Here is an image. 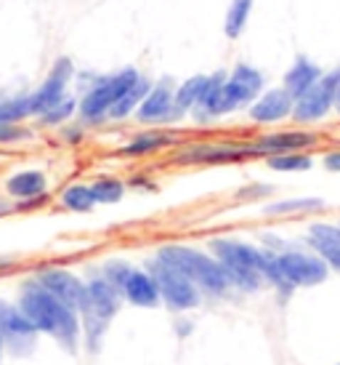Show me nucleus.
Returning a JSON list of instances; mask_svg holds the SVG:
<instances>
[{
  "mask_svg": "<svg viewBox=\"0 0 340 365\" xmlns=\"http://www.w3.org/2000/svg\"><path fill=\"white\" fill-rule=\"evenodd\" d=\"M19 309L27 314L38 334H48L51 339H56L59 346H64L67 352H78L83 339V325L80 314L75 312L72 307L59 302L53 294H48L35 277L24 280L19 294Z\"/></svg>",
  "mask_w": 340,
  "mask_h": 365,
  "instance_id": "obj_1",
  "label": "nucleus"
},
{
  "mask_svg": "<svg viewBox=\"0 0 340 365\" xmlns=\"http://www.w3.org/2000/svg\"><path fill=\"white\" fill-rule=\"evenodd\" d=\"M208 251L226 269L234 291H240V294H255V291H260L266 285L263 269L269 264V248L248 243L242 237H211Z\"/></svg>",
  "mask_w": 340,
  "mask_h": 365,
  "instance_id": "obj_2",
  "label": "nucleus"
},
{
  "mask_svg": "<svg viewBox=\"0 0 340 365\" xmlns=\"http://www.w3.org/2000/svg\"><path fill=\"white\" fill-rule=\"evenodd\" d=\"M154 256L168 262L170 267H176L181 274H186L202 291V296H208V299H223L234 291L226 269L221 267V262L211 251H202V248L184 243H165L154 251Z\"/></svg>",
  "mask_w": 340,
  "mask_h": 365,
  "instance_id": "obj_3",
  "label": "nucleus"
},
{
  "mask_svg": "<svg viewBox=\"0 0 340 365\" xmlns=\"http://www.w3.org/2000/svg\"><path fill=\"white\" fill-rule=\"evenodd\" d=\"M85 285H88V299H85V307L80 309V325L88 352L96 355L101 349L104 336L110 331L112 320L117 317V312L125 304V299L101 272L90 274Z\"/></svg>",
  "mask_w": 340,
  "mask_h": 365,
  "instance_id": "obj_4",
  "label": "nucleus"
},
{
  "mask_svg": "<svg viewBox=\"0 0 340 365\" xmlns=\"http://www.w3.org/2000/svg\"><path fill=\"white\" fill-rule=\"evenodd\" d=\"M141 78L136 67H122V70L112 72V75H99L96 83L85 88L78 104V115H80L83 125H101L110 120V110L120 102V96L128 91L133 83Z\"/></svg>",
  "mask_w": 340,
  "mask_h": 365,
  "instance_id": "obj_5",
  "label": "nucleus"
},
{
  "mask_svg": "<svg viewBox=\"0 0 340 365\" xmlns=\"http://www.w3.org/2000/svg\"><path fill=\"white\" fill-rule=\"evenodd\" d=\"M144 267H147V272L154 277V283L160 288L162 307H168L170 312L184 314V312L197 309V307L202 304V299H205L202 291L191 283L186 274H181L176 267H170L168 262H162L157 256L147 259Z\"/></svg>",
  "mask_w": 340,
  "mask_h": 365,
  "instance_id": "obj_6",
  "label": "nucleus"
},
{
  "mask_svg": "<svg viewBox=\"0 0 340 365\" xmlns=\"http://www.w3.org/2000/svg\"><path fill=\"white\" fill-rule=\"evenodd\" d=\"M274 259H277L282 280L290 285L292 291L314 288L330 277V267L306 245H285L282 251H274Z\"/></svg>",
  "mask_w": 340,
  "mask_h": 365,
  "instance_id": "obj_7",
  "label": "nucleus"
},
{
  "mask_svg": "<svg viewBox=\"0 0 340 365\" xmlns=\"http://www.w3.org/2000/svg\"><path fill=\"white\" fill-rule=\"evenodd\" d=\"M263 91H266L263 72L248 61H237L226 75L223 91H221V118H226L231 112L248 110Z\"/></svg>",
  "mask_w": 340,
  "mask_h": 365,
  "instance_id": "obj_8",
  "label": "nucleus"
},
{
  "mask_svg": "<svg viewBox=\"0 0 340 365\" xmlns=\"http://www.w3.org/2000/svg\"><path fill=\"white\" fill-rule=\"evenodd\" d=\"M253 160L250 142H191L170 155L176 165H231Z\"/></svg>",
  "mask_w": 340,
  "mask_h": 365,
  "instance_id": "obj_9",
  "label": "nucleus"
},
{
  "mask_svg": "<svg viewBox=\"0 0 340 365\" xmlns=\"http://www.w3.org/2000/svg\"><path fill=\"white\" fill-rule=\"evenodd\" d=\"M338 83H340V67L324 72L319 81L311 86L309 91L295 99V107H292V120L298 123V125H311V123L324 120V118L335 110Z\"/></svg>",
  "mask_w": 340,
  "mask_h": 365,
  "instance_id": "obj_10",
  "label": "nucleus"
},
{
  "mask_svg": "<svg viewBox=\"0 0 340 365\" xmlns=\"http://www.w3.org/2000/svg\"><path fill=\"white\" fill-rule=\"evenodd\" d=\"M176 86L179 83L173 78H160L152 83V91L147 93V99L141 102L136 110V120L144 125H173V123L184 120L181 112L176 110Z\"/></svg>",
  "mask_w": 340,
  "mask_h": 365,
  "instance_id": "obj_11",
  "label": "nucleus"
},
{
  "mask_svg": "<svg viewBox=\"0 0 340 365\" xmlns=\"http://www.w3.org/2000/svg\"><path fill=\"white\" fill-rule=\"evenodd\" d=\"M72 78H75V61L70 56H59L48 70V75H46V81L30 93L32 118H41L43 112H48L53 104H59L67 96Z\"/></svg>",
  "mask_w": 340,
  "mask_h": 365,
  "instance_id": "obj_12",
  "label": "nucleus"
},
{
  "mask_svg": "<svg viewBox=\"0 0 340 365\" xmlns=\"http://www.w3.org/2000/svg\"><path fill=\"white\" fill-rule=\"evenodd\" d=\"M319 144V133L306 131V128H287V131H271L260 133L250 139L253 158H271V155H287V153H309L311 147Z\"/></svg>",
  "mask_w": 340,
  "mask_h": 365,
  "instance_id": "obj_13",
  "label": "nucleus"
},
{
  "mask_svg": "<svg viewBox=\"0 0 340 365\" xmlns=\"http://www.w3.org/2000/svg\"><path fill=\"white\" fill-rule=\"evenodd\" d=\"M35 280L53 294L59 302H64L67 307H72L75 312L80 314V309L85 307V299H88V285L83 277H78L75 272L64 269V267H41L35 272Z\"/></svg>",
  "mask_w": 340,
  "mask_h": 365,
  "instance_id": "obj_14",
  "label": "nucleus"
},
{
  "mask_svg": "<svg viewBox=\"0 0 340 365\" xmlns=\"http://www.w3.org/2000/svg\"><path fill=\"white\" fill-rule=\"evenodd\" d=\"M0 334L14 355H30L38 341V328L27 320L19 304L14 307L6 302H0Z\"/></svg>",
  "mask_w": 340,
  "mask_h": 365,
  "instance_id": "obj_15",
  "label": "nucleus"
},
{
  "mask_svg": "<svg viewBox=\"0 0 340 365\" xmlns=\"http://www.w3.org/2000/svg\"><path fill=\"white\" fill-rule=\"evenodd\" d=\"M117 291L122 294L125 304H130V307H139V309H154V307H162L160 288H157V283H154V277L147 272V267H136V264H133Z\"/></svg>",
  "mask_w": 340,
  "mask_h": 365,
  "instance_id": "obj_16",
  "label": "nucleus"
},
{
  "mask_svg": "<svg viewBox=\"0 0 340 365\" xmlns=\"http://www.w3.org/2000/svg\"><path fill=\"white\" fill-rule=\"evenodd\" d=\"M292 107H295V99L282 86H277V88H266L248 107V118L258 125H274V123L292 118Z\"/></svg>",
  "mask_w": 340,
  "mask_h": 365,
  "instance_id": "obj_17",
  "label": "nucleus"
},
{
  "mask_svg": "<svg viewBox=\"0 0 340 365\" xmlns=\"http://www.w3.org/2000/svg\"><path fill=\"white\" fill-rule=\"evenodd\" d=\"M303 243L330 267V272L340 274V224L314 222L303 237Z\"/></svg>",
  "mask_w": 340,
  "mask_h": 365,
  "instance_id": "obj_18",
  "label": "nucleus"
},
{
  "mask_svg": "<svg viewBox=\"0 0 340 365\" xmlns=\"http://www.w3.org/2000/svg\"><path fill=\"white\" fill-rule=\"evenodd\" d=\"M179 144V136L173 131H165V128H152V131H141L136 133L130 142H125L117 150L120 158H128V160H139V158H152L157 153H165V150H173Z\"/></svg>",
  "mask_w": 340,
  "mask_h": 365,
  "instance_id": "obj_19",
  "label": "nucleus"
},
{
  "mask_svg": "<svg viewBox=\"0 0 340 365\" xmlns=\"http://www.w3.org/2000/svg\"><path fill=\"white\" fill-rule=\"evenodd\" d=\"M322 75L324 72H322V67L317 61H311L309 56H298L287 67V72L282 75V88L290 93L292 99H298V96H303L314 83L319 81Z\"/></svg>",
  "mask_w": 340,
  "mask_h": 365,
  "instance_id": "obj_20",
  "label": "nucleus"
},
{
  "mask_svg": "<svg viewBox=\"0 0 340 365\" xmlns=\"http://www.w3.org/2000/svg\"><path fill=\"white\" fill-rule=\"evenodd\" d=\"M229 70H216L213 75H208V86L202 93L200 104L194 107L191 118L200 125H211V123L221 120V91H223V83H226Z\"/></svg>",
  "mask_w": 340,
  "mask_h": 365,
  "instance_id": "obj_21",
  "label": "nucleus"
},
{
  "mask_svg": "<svg viewBox=\"0 0 340 365\" xmlns=\"http://www.w3.org/2000/svg\"><path fill=\"white\" fill-rule=\"evenodd\" d=\"M6 192L14 200H27V197H38V195L48 192V176L38 168H27L6 179Z\"/></svg>",
  "mask_w": 340,
  "mask_h": 365,
  "instance_id": "obj_22",
  "label": "nucleus"
},
{
  "mask_svg": "<svg viewBox=\"0 0 340 365\" xmlns=\"http://www.w3.org/2000/svg\"><path fill=\"white\" fill-rule=\"evenodd\" d=\"M152 83H154V81H149L147 75H141L139 81L133 83L128 91L122 93L120 102L110 110V120L120 123V120H128V118H133V115H136V110L141 107V102L147 99V93L152 91Z\"/></svg>",
  "mask_w": 340,
  "mask_h": 365,
  "instance_id": "obj_23",
  "label": "nucleus"
},
{
  "mask_svg": "<svg viewBox=\"0 0 340 365\" xmlns=\"http://www.w3.org/2000/svg\"><path fill=\"white\" fill-rule=\"evenodd\" d=\"M205 86H208V75H191L176 86V110L181 112V118L194 112V107L200 104L202 93H205Z\"/></svg>",
  "mask_w": 340,
  "mask_h": 365,
  "instance_id": "obj_24",
  "label": "nucleus"
},
{
  "mask_svg": "<svg viewBox=\"0 0 340 365\" xmlns=\"http://www.w3.org/2000/svg\"><path fill=\"white\" fill-rule=\"evenodd\" d=\"M324 208L322 197H282V200H271L263 205L266 216H295V213H317Z\"/></svg>",
  "mask_w": 340,
  "mask_h": 365,
  "instance_id": "obj_25",
  "label": "nucleus"
},
{
  "mask_svg": "<svg viewBox=\"0 0 340 365\" xmlns=\"http://www.w3.org/2000/svg\"><path fill=\"white\" fill-rule=\"evenodd\" d=\"M59 203H61V208H67V211H72V213H88L96 208V197L90 192V184L75 182V184H67V187L61 190Z\"/></svg>",
  "mask_w": 340,
  "mask_h": 365,
  "instance_id": "obj_26",
  "label": "nucleus"
},
{
  "mask_svg": "<svg viewBox=\"0 0 340 365\" xmlns=\"http://www.w3.org/2000/svg\"><path fill=\"white\" fill-rule=\"evenodd\" d=\"M253 3L255 0H231L229 9H226V19H223V35L229 38V41H237L245 27H248V21H250V14H253Z\"/></svg>",
  "mask_w": 340,
  "mask_h": 365,
  "instance_id": "obj_27",
  "label": "nucleus"
},
{
  "mask_svg": "<svg viewBox=\"0 0 340 365\" xmlns=\"http://www.w3.org/2000/svg\"><path fill=\"white\" fill-rule=\"evenodd\" d=\"M90 192L96 197V205H115L125 197L128 184L117 176H99L96 182H90Z\"/></svg>",
  "mask_w": 340,
  "mask_h": 365,
  "instance_id": "obj_28",
  "label": "nucleus"
},
{
  "mask_svg": "<svg viewBox=\"0 0 340 365\" xmlns=\"http://www.w3.org/2000/svg\"><path fill=\"white\" fill-rule=\"evenodd\" d=\"M78 104H80V99H75V96L67 93L59 104H53L48 112H43L41 118H38L41 128H61V125H67L78 115Z\"/></svg>",
  "mask_w": 340,
  "mask_h": 365,
  "instance_id": "obj_29",
  "label": "nucleus"
},
{
  "mask_svg": "<svg viewBox=\"0 0 340 365\" xmlns=\"http://www.w3.org/2000/svg\"><path fill=\"white\" fill-rule=\"evenodd\" d=\"M266 165L277 173H300L314 168V158L309 153H287V155H271L266 158Z\"/></svg>",
  "mask_w": 340,
  "mask_h": 365,
  "instance_id": "obj_30",
  "label": "nucleus"
},
{
  "mask_svg": "<svg viewBox=\"0 0 340 365\" xmlns=\"http://www.w3.org/2000/svg\"><path fill=\"white\" fill-rule=\"evenodd\" d=\"M27 118H32L30 93L0 102V120L3 123H21V120H27Z\"/></svg>",
  "mask_w": 340,
  "mask_h": 365,
  "instance_id": "obj_31",
  "label": "nucleus"
},
{
  "mask_svg": "<svg viewBox=\"0 0 340 365\" xmlns=\"http://www.w3.org/2000/svg\"><path fill=\"white\" fill-rule=\"evenodd\" d=\"M274 192H277V187H274V184L255 182V184H245V187H240V190L234 192V200H240V203H255V200L271 197Z\"/></svg>",
  "mask_w": 340,
  "mask_h": 365,
  "instance_id": "obj_32",
  "label": "nucleus"
},
{
  "mask_svg": "<svg viewBox=\"0 0 340 365\" xmlns=\"http://www.w3.org/2000/svg\"><path fill=\"white\" fill-rule=\"evenodd\" d=\"M32 139V131L21 123H3L0 120V144H19Z\"/></svg>",
  "mask_w": 340,
  "mask_h": 365,
  "instance_id": "obj_33",
  "label": "nucleus"
},
{
  "mask_svg": "<svg viewBox=\"0 0 340 365\" xmlns=\"http://www.w3.org/2000/svg\"><path fill=\"white\" fill-rule=\"evenodd\" d=\"M85 139V125L83 123H67V125H61V142L67 144H80Z\"/></svg>",
  "mask_w": 340,
  "mask_h": 365,
  "instance_id": "obj_34",
  "label": "nucleus"
},
{
  "mask_svg": "<svg viewBox=\"0 0 340 365\" xmlns=\"http://www.w3.org/2000/svg\"><path fill=\"white\" fill-rule=\"evenodd\" d=\"M51 203V195H38V197H27V200H16V205H14V211L19 213H27V211H38V208H46V205Z\"/></svg>",
  "mask_w": 340,
  "mask_h": 365,
  "instance_id": "obj_35",
  "label": "nucleus"
},
{
  "mask_svg": "<svg viewBox=\"0 0 340 365\" xmlns=\"http://www.w3.org/2000/svg\"><path fill=\"white\" fill-rule=\"evenodd\" d=\"M125 184H128V190H139V192H157V184L152 182L147 173H133Z\"/></svg>",
  "mask_w": 340,
  "mask_h": 365,
  "instance_id": "obj_36",
  "label": "nucleus"
},
{
  "mask_svg": "<svg viewBox=\"0 0 340 365\" xmlns=\"http://www.w3.org/2000/svg\"><path fill=\"white\" fill-rule=\"evenodd\" d=\"M322 165L332 173H340V150H330V153H324L322 158Z\"/></svg>",
  "mask_w": 340,
  "mask_h": 365,
  "instance_id": "obj_37",
  "label": "nucleus"
},
{
  "mask_svg": "<svg viewBox=\"0 0 340 365\" xmlns=\"http://www.w3.org/2000/svg\"><path fill=\"white\" fill-rule=\"evenodd\" d=\"M6 269H14V262L11 259H0V274L6 272Z\"/></svg>",
  "mask_w": 340,
  "mask_h": 365,
  "instance_id": "obj_38",
  "label": "nucleus"
},
{
  "mask_svg": "<svg viewBox=\"0 0 340 365\" xmlns=\"http://www.w3.org/2000/svg\"><path fill=\"white\" fill-rule=\"evenodd\" d=\"M335 112L340 115V83H338V93H335Z\"/></svg>",
  "mask_w": 340,
  "mask_h": 365,
  "instance_id": "obj_39",
  "label": "nucleus"
},
{
  "mask_svg": "<svg viewBox=\"0 0 340 365\" xmlns=\"http://www.w3.org/2000/svg\"><path fill=\"white\" fill-rule=\"evenodd\" d=\"M3 349H6V341H3V334H0V355H3Z\"/></svg>",
  "mask_w": 340,
  "mask_h": 365,
  "instance_id": "obj_40",
  "label": "nucleus"
},
{
  "mask_svg": "<svg viewBox=\"0 0 340 365\" xmlns=\"http://www.w3.org/2000/svg\"><path fill=\"white\" fill-rule=\"evenodd\" d=\"M338 365H340V363H338Z\"/></svg>",
  "mask_w": 340,
  "mask_h": 365,
  "instance_id": "obj_41",
  "label": "nucleus"
}]
</instances>
